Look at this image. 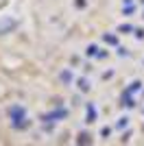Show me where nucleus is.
<instances>
[{
  "instance_id": "nucleus-1",
  "label": "nucleus",
  "mask_w": 144,
  "mask_h": 146,
  "mask_svg": "<svg viewBox=\"0 0 144 146\" xmlns=\"http://www.w3.org/2000/svg\"><path fill=\"white\" fill-rule=\"evenodd\" d=\"M9 118H11V124L26 120V109L22 105H13V107H9Z\"/></svg>"
},
{
  "instance_id": "nucleus-2",
  "label": "nucleus",
  "mask_w": 144,
  "mask_h": 146,
  "mask_svg": "<svg viewBox=\"0 0 144 146\" xmlns=\"http://www.w3.org/2000/svg\"><path fill=\"white\" fill-rule=\"evenodd\" d=\"M15 26H18V20H13V18H9V15H5V18L0 20V35H7V33L15 31Z\"/></svg>"
},
{
  "instance_id": "nucleus-3",
  "label": "nucleus",
  "mask_w": 144,
  "mask_h": 146,
  "mask_svg": "<svg viewBox=\"0 0 144 146\" xmlns=\"http://www.w3.org/2000/svg\"><path fill=\"white\" fill-rule=\"evenodd\" d=\"M59 79H61V83L70 85V83H72V72H70V70H63V72L59 74Z\"/></svg>"
},
{
  "instance_id": "nucleus-4",
  "label": "nucleus",
  "mask_w": 144,
  "mask_h": 146,
  "mask_svg": "<svg viewBox=\"0 0 144 146\" xmlns=\"http://www.w3.org/2000/svg\"><path fill=\"white\" fill-rule=\"evenodd\" d=\"M77 142H79V146H87L92 140H90V135H87V133H81V135H79V140H77Z\"/></svg>"
},
{
  "instance_id": "nucleus-5",
  "label": "nucleus",
  "mask_w": 144,
  "mask_h": 146,
  "mask_svg": "<svg viewBox=\"0 0 144 146\" xmlns=\"http://www.w3.org/2000/svg\"><path fill=\"white\" fill-rule=\"evenodd\" d=\"M77 85H79V90H81V92H87V90H90V83H87V79H79V81H77Z\"/></svg>"
},
{
  "instance_id": "nucleus-6",
  "label": "nucleus",
  "mask_w": 144,
  "mask_h": 146,
  "mask_svg": "<svg viewBox=\"0 0 144 146\" xmlns=\"http://www.w3.org/2000/svg\"><path fill=\"white\" fill-rule=\"evenodd\" d=\"M127 124H129V118H127V116H122L118 122H116V129H125Z\"/></svg>"
},
{
  "instance_id": "nucleus-7",
  "label": "nucleus",
  "mask_w": 144,
  "mask_h": 146,
  "mask_svg": "<svg viewBox=\"0 0 144 146\" xmlns=\"http://www.w3.org/2000/svg\"><path fill=\"white\" fill-rule=\"evenodd\" d=\"M85 52H87L90 57H96V55H98V48H96L94 44H92V46H87V50H85Z\"/></svg>"
},
{
  "instance_id": "nucleus-8",
  "label": "nucleus",
  "mask_w": 144,
  "mask_h": 146,
  "mask_svg": "<svg viewBox=\"0 0 144 146\" xmlns=\"http://www.w3.org/2000/svg\"><path fill=\"white\" fill-rule=\"evenodd\" d=\"M118 31H120V33H129V31H135V29H133L131 24H122V26H120Z\"/></svg>"
},
{
  "instance_id": "nucleus-9",
  "label": "nucleus",
  "mask_w": 144,
  "mask_h": 146,
  "mask_svg": "<svg viewBox=\"0 0 144 146\" xmlns=\"http://www.w3.org/2000/svg\"><path fill=\"white\" fill-rule=\"evenodd\" d=\"M140 87H142V83H140V81H133L131 87H129V92H135V90H140Z\"/></svg>"
},
{
  "instance_id": "nucleus-10",
  "label": "nucleus",
  "mask_w": 144,
  "mask_h": 146,
  "mask_svg": "<svg viewBox=\"0 0 144 146\" xmlns=\"http://www.w3.org/2000/svg\"><path fill=\"white\" fill-rule=\"evenodd\" d=\"M133 35L138 37V39H144V29H135V31H133Z\"/></svg>"
},
{
  "instance_id": "nucleus-11",
  "label": "nucleus",
  "mask_w": 144,
  "mask_h": 146,
  "mask_svg": "<svg viewBox=\"0 0 144 146\" xmlns=\"http://www.w3.org/2000/svg\"><path fill=\"white\" fill-rule=\"evenodd\" d=\"M105 42L107 44H116V37L114 35H105Z\"/></svg>"
}]
</instances>
